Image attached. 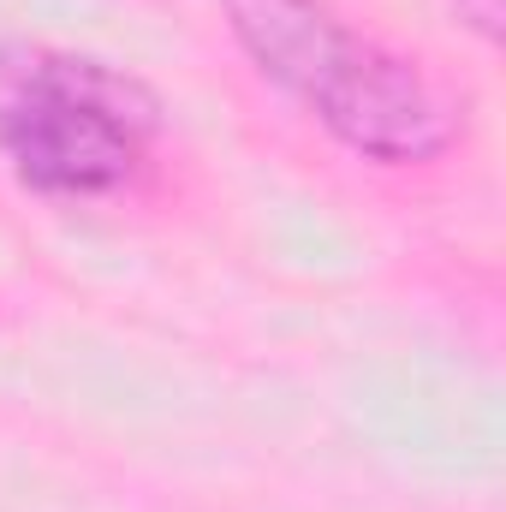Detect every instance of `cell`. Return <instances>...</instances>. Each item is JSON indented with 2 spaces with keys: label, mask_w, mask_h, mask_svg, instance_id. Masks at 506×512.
Here are the masks:
<instances>
[{
  "label": "cell",
  "mask_w": 506,
  "mask_h": 512,
  "mask_svg": "<svg viewBox=\"0 0 506 512\" xmlns=\"http://www.w3.org/2000/svg\"><path fill=\"white\" fill-rule=\"evenodd\" d=\"M221 12L256 72L298 96L352 155L417 167L453 149L459 108L435 90V78L358 36L328 0H221Z\"/></svg>",
  "instance_id": "cell-1"
},
{
  "label": "cell",
  "mask_w": 506,
  "mask_h": 512,
  "mask_svg": "<svg viewBox=\"0 0 506 512\" xmlns=\"http://www.w3.org/2000/svg\"><path fill=\"white\" fill-rule=\"evenodd\" d=\"M155 126V96L90 54L36 42L0 54V155L42 197L126 191Z\"/></svg>",
  "instance_id": "cell-2"
},
{
  "label": "cell",
  "mask_w": 506,
  "mask_h": 512,
  "mask_svg": "<svg viewBox=\"0 0 506 512\" xmlns=\"http://www.w3.org/2000/svg\"><path fill=\"white\" fill-rule=\"evenodd\" d=\"M453 12H459V24L477 36V42H501V30H506V0H453Z\"/></svg>",
  "instance_id": "cell-3"
}]
</instances>
